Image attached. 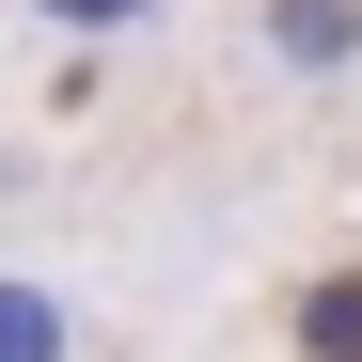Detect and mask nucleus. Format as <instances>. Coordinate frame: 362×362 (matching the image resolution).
<instances>
[{
    "instance_id": "1",
    "label": "nucleus",
    "mask_w": 362,
    "mask_h": 362,
    "mask_svg": "<svg viewBox=\"0 0 362 362\" xmlns=\"http://www.w3.org/2000/svg\"><path fill=\"white\" fill-rule=\"evenodd\" d=\"M284 47H299V64H331V47H346V0H284Z\"/></svg>"
},
{
    "instance_id": "2",
    "label": "nucleus",
    "mask_w": 362,
    "mask_h": 362,
    "mask_svg": "<svg viewBox=\"0 0 362 362\" xmlns=\"http://www.w3.org/2000/svg\"><path fill=\"white\" fill-rule=\"evenodd\" d=\"M0 362H47V315H32V299H0Z\"/></svg>"
},
{
    "instance_id": "3",
    "label": "nucleus",
    "mask_w": 362,
    "mask_h": 362,
    "mask_svg": "<svg viewBox=\"0 0 362 362\" xmlns=\"http://www.w3.org/2000/svg\"><path fill=\"white\" fill-rule=\"evenodd\" d=\"M79 16H127V0H79Z\"/></svg>"
}]
</instances>
